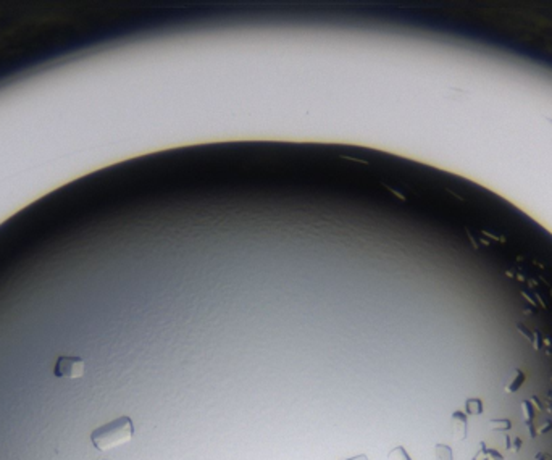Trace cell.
<instances>
[{
	"mask_svg": "<svg viewBox=\"0 0 552 460\" xmlns=\"http://www.w3.org/2000/svg\"><path fill=\"white\" fill-rule=\"evenodd\" d=\"M84 360L81 357H60L53 368V375L57 378L76 380L84 375Z\"/></svg>",
	"mask_w": 552,
	"mask_h": 460,
	"instance_id": "2",
	"label": "cell"
},
{
	"mask_svg": "<svg viewBox=\"0 0 552 460\" xmlns=\"http://www.w3.org/2000/svg\"><path fill=\"white\" fill-rule=\"evenodd\" d=\"M347 460H368V457L365 454H360L357 457H352V459H347Z\"/></svg>",
	"mask_w": 552,
	"mask_h": 460,
	"instance_id": "5",
	"label": "cell"
},
{
	"mask_svg": "<svg viewBox=\"0 0 552 460\" xmlns=\"http://www.w3.org/2000/svg\"><path fill=\"white\" fill-rule=\"evenodd\" d=\"M434 456L436 460H454L452 449L447 444H436L434 446Z\"/></svg>",
	"mask_w": 552,
	"mask_h": 460,
	"instance_id": "3",
	"label": "cell"
},
{
	"mask_svg": "<svg viewBox=\"0 0 552 460\" xmlns=\"http://www.w3.org/2000/svg\"><path fill=\"white\" fill-rule=\"evenodd\" d=\"M387 459L389 460H412L410 457H408L404 446H397V448H394L389 454H387Z\"/></svg>",
	"mask_w": 552,
	"mask_h": 460,
	"instance_id": "4",
	"label": "cell"
},
{
	"mask_svg": "<svg viewBox=\"0 0 552 460\" xmlns=\"http://www.w3.org/2000/svg\"><path fill=\"white\" fill-rule=\"evenodd\" d=\"M100 460H104V459H100Z\"/></svg>",
	"mask_w": 552,
	"mask_h": 460,
	"instance_id": "6",
	"label": "cell"
},
{
	"mask_svg": "<svg viewBox=\"0 0 552 460\" xmlns=\"http://www.w3.org/2000/svg\"><path fill=\"white\" fill-rule=\"evenodd\" d=\"M134 433L133 420L126 415H123L117 420L99 427L91 433V443L97 451H110L113 448H118L121 444H126L131 441Z\"/></svg>",
	"mask_w": 552,
	"mask_h": 460,
	"instance_id": "1",
	"label": "cell"
}]
</instances>
